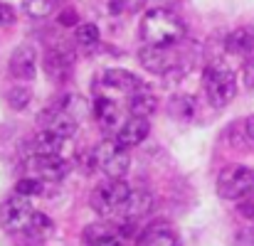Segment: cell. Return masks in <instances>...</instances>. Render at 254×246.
<instances>
[{
	"label": "cell",
	"mask_w": 254,
	"mask_h": 246,
	"mask_svg": "<svg viewBox=\"0 0 254 246\" xmlns=\"http://www.w3.org/2000/svg\"><path fill=\"white\" fill-rule=\"evenodd\" d=\"M185 37V22L166 7L148 10L141 17V40L148 47H175Z\"/></svg>",
	"instance_id": "obj_1"
},
{
	"label": "cell",
	"mask_w": 254,
	"mask_h": 246,
	"mask_svg": "<svg viewBox=\"0 0 254 246\" xmlns=\"http://www.w3.org/2000/svg\"><path fill=\"white\" fill-rule=\"evenodd\" d=\"M101 84L106 89H114V91H136L143 86L141 79L128 69H106L101 74Z\"/></svg>",
	"instance_id": "obj_16"
},
{
	"label": "cell",
	"mask_w": 254,
	"mask_h": 246,
	"mask_svg": "<svg viewBox=\"0 0 254 246\" xmlns=\"http://www.w3.org/2000/svg\"><path fill=\"white\" fill-rule=\"evenodd\" d=\"M30 227H35V229H40V232H42V229H50V227H52V222H50L45 214L35 212V214H32V222H30Z\"/></svg>",
	"instance_id": "obj_29"
},
{
	"label": "cell",
	"mask_w": 254,
	"mask_h": 246,
	"mask_svg": "<svg viewBox=\"0 0 254 246\" xmlns=\"http://www.w3.org/2000/svg\"><path fill=\"white\" fill-rule=\"evenodd\" d=\"M25 167L40 180H62L69 172V165L60 155H40V153L25 158Z\"/></svg>",
	"instance_id": "obj_9"
},
{
	"label": "cell",
	"mask_w": 254,
	"mask_h": 246,
	"mask_svg": "<svg viewBox=\"0 0 254 246\" xmlns=\"http://www.w3.org/2000/svg\"><path fill=\"white\" fill-rule=\"evenodd\" d=\"M128 195H131V187L124 180H109V182L99 185L91 192V207L101 217L119 214L121 207H124V202L128 199Z\"/></svg>",
	"instance_id": "obj_5"
},
{
	"label": "cell",
	"mask_w": 254,
	"mask_h": 246,
	"mask_svg": "<svg viewBox=\"0 0 254 246\" xmlns=\"http://www.w3.org/2000/svg\"><path fill=\"white\" fill-rule=\"evenodd\" d=\"M245 133H247L250 141H254V116H250V118L245 121Z\"/></svg>",
	"instance_id": "obj_32"
},
{
	"label": "cell",
	"mask_w": 254,
	"mask_h": 246,
	"mask_svg": "<svg viewBox=\"0 0 254 246\" xmlns=\"http://www.w3.org/2000/svg\"><path fill=\"white\" fill-rule=\"evenodd\" d=\"M153 2H158L161 7H166V5H173V2H178V0H153Z\"/></svg>",
	"instance_id": "obj_34"
},
{
	"label": "cell",
	"mask_w": 254,
	"mask_h": 246,
	"mask_svg": "<svg viewBox=\"0 0 254 246\" xmlns=\"http://www.w3.org/2000/svg\"><path fill=\"white\" fill-rule=\"evenodd\" d=\"M15 22V10L7 2H0V27H10Z\"/></svg>",
	"instance_id": "obj_27"
},
{
	"label": "cell",
	"mask_w": 254,
	"mask_h": 246,
	"mask_svg": "<svg viewBox=\"0 0 254 246\" xmlns=\"http://www.w3.org/2000/svg\"><path fill=\"white\" fill-rule=\"evenodd\" d=\"M128 0H109V7H111V12H121V7L126 5Z\"/></svg>",
	"instance_id": "obj_33"
},
{
	"label": "cell",
	"mask_w": 254,
	"mask_h": 246,
	"mask_svg": "<svg viewBox=\"0 0 254 246\" xmlns=\"http://www.w3.org/2000/svg\"><path fill=\"white\" fill-rule=\"evenodd\" d=\"M77 42H79V47H84V49L96 47V42H99V27L91 25V22L77 25Z\"/></svg>",
	"instance_id": "obj_23"
},
{
	"label": "cell",
	"mask_w": 254,
	"mask_h": 246,
	"mask_svg": "<svg viewBox=\"0 0 254 246\" xmlns=\"http://www.w3.org/2000/svg\"><path fill=\"white\" fill-rule=\"evenodd\" d=\"M32 148L40 155H60L62 148H64V138L52 133V131H40L32 141Z\"/></svg>",
	"instance_id": "obj_18"
},
{
	"label": "cell",
	"mask_w": 254,
	"mask_h": 246,
	"mask_svg": "<svg viewBox=\"0 0 254 246\" xmlns=\"http://www.w3.org/2000/svg\"><path fill=\"white\" fill-rule=\"evenodd\" d=\"M89 242H91V246H124V239L116 237V234L109 232V229H104V232H99V234L89 232Z\"/></svg>",
	"instance_id": "obj_26"
},
{
	"label": "cell",
	"mask_w": 254,
	"mask_h": 246,
	"mask_svg": "<svg viewBox=\"0 0 254 246\" xmlns=\"http://www.w3.org/2000/svg\"><path fill=\"white\" fill-rule=\"evenodd\" d=\"M37 121L45 126V131H52L62 138H72L77 133V118L64 108H47L45 113H40Z\"/></svg>",
	"instance_id": "obj_11"
},
{
	"label": "cell",
	"mask_w": 254,
	"mask_h": 246,
	"mask_svg": "<svg viewBox=\"0 0 254 246\" xmlns=\"http://www.w3.org/2000/svg\"><path fill=\"white\" fill-rule=\"evenodd\" d=\"M62 108L77 118V116H84L86 111H89V103H86L84 96H79V94H67L62 98Z\"/></svg>",
	"instance_id": "obj_24"
},
{
	"label": "cell",
	"mask_w": 254,
	"mask_h": 246,
	"mask_svg": "<svg viewBox=\"0 0 254 246\" xmlns=\"http://www.w3.org/2000/svg\"><path fill=\"white\" fill-rule=\"evenodd\" d=\"M94 116H96V121H99V126L104 128V131H119L121 126H124V113H121V108H119V103L116 101H111V98H96V103H94Z\"/></svg>",
	"instance_id": "obj_14"
},
{
	"label": "cell",
	"mask_w": 254,
	"mask_h": 246,
	"mask_svg": "<svg viewBox=\"0 0 254 246\" xmlns=\"http://www.w3.org/2000/svg\"><path fill=\"white\" fill-rule=\"evenodd\" d=\"M141 2H143V0H128V2H126V5H128V7H138V5H141Z\"/></svg>",
	"instance_id": "obj_35"
},
{
	"label": "cell",
	"mask_w": 254,
	"mask_h": 246,
	"mask_svg": "<svg viewBox=\"0 0 254 246\" xmlns=\"http://www.w3.org/2000/svg\"><path fill=\"white\" fill-rule=\"evenodd\" d=\"M91 153H94V165H96L109 180H124V175L128 172L131 158H128L126 148H121L116 141H104V143H99Z\"/></svg>",
	"instance_id": "obj_4"
},
{
	"label": "cell",
	"mask_w": 254,
	"mask_h": 246,
	"mask_svg": "<svg viewBox=\"0 0 254 246\" xmlns=\"http://www.w3.org/2000/svg\"><path fill=\"white\" fill-rule=\"evenodd\" d=\"M138 246H178V237L166 227H151L141 234Z\"/></svg>",
	"instance_id": "obj_19"
},
{
	"label": "cell",
	"mask_w": 254,
	"mask_h": 246,
	"mask_svg": "<svg viewBox=\"0 0 254 246\" xmlns=\"http://www.w3.org/2000/svg\"><path fill=\"white\" fill-rule=\"evenodd\" d=\"M254 192V170L247 165H230L217 177V195L222 199H245Z\"/></svg>",
	"instance_id": "obj_3"
},
{
	"label": "cell",
	"mask_w": 254,
	"mask_h": 246,
	"mask_svg": "<svg viewBox=\"0 0 254 246\" xmlns=\"http://www.w3.org/2000/svg\"><path fill=\"white\" fill-rule=\"evenodd\" d=\"M168 108H170V116H173V118L188 121V118L195 116V98H192V96H185V94L173 96L170 103H168Z\"/></svg>",
	"instance_id": "obj_20"
},
{
	"label": "cell",
	"mask_w": 254,
	"mask_h": 246,
	"mask_svg": "<svg viewBox=\"0 0 254 246\" xmlns=\"http://www.w3.org/2000/svg\"><path fill=\"white\" fill-rule=\"evenodd\" d=\"M37 62H40L37 49H35L32 45H20V47L12 49L10 62H7V69H10V74H12L15 79L30 82V79L37 77Z\"/></svg>",
	"instance_id": "obj_8"
},
{
	"label": "cell",
	"mask_w": 254,
	"mask_h": 246,
	"mask_svg": "<svg viewBox=\"0 0 254 246\" xmlns=\"http://www.w3.org/2000/svg\"><path fill=\"white\" fill-rule=\"evenodd\" d=\"M202 84H205L207 101L215 108L227 106L235 98V94H237V77H235V72L225 62L207 64V69L202 72Z\"/></svg>",
	"instance_id": "obj_2"
},
{
	"label": "cell",
	"mask_w": 254,
	"mask_h": 246,
	"mask_svg": "<svg viewBox=\"0 0 254 246\" xmlns=\"http://www.w3.org/2000/svg\"><path fill=\"white\" fill-rule=\"evenodd\" d=\"M240 212H242L245 217L254 219V202H242V204H240Z\"/></svg>",
	"instance_id": "obj_31"
},
{
	"label": "cell",
	"mask_w": 254,
	"mask_h": 246,
	"mask_svg": "<svg viewBox=\"0 0 254 246\" xmlns=\"http://www.w3.org/2000/svg\"><path fill=\"white\" fill-rule=\"evenodd\" d=\"M153 204H156V199H153V195L148 190H131V195L124 202L119 214L126 217V219H141V217L153 212Z\"/></svg>",
	"instance_id": "obj_13"
},
{
	"label": "cell",
	"mask_w": 254,
	"mask_h": 246,
	"mask_svg": "<svg viewBox=\"0 0 254 246\" xmlns=\"http://www.w3.org/2000/svg\"><path fill=\"white\" fill-rule=\"evenodd\" d=\"M138 59H141L143 69H148L153 74H168L175 67L173 47H148V45H143V49L138 52Z\"/></svg>",
	"instance_id": "obj_10"
},
{
	"label": "cell",
	"mask_w": 254,
	"mask_h": 246,
	"mask_svg": "<svg viewBox=\"0 0 254 246\" xmlns=\"http://www.w3.org/2000/svg\"><path fill=\"white\" fill-rule=\"evenodd\" d=\"M30 101H32V89H30V86H12V89L7 91V103H10V108H15V111L27 108Z\"/></svg>",
	"instance_id": "obj_22"
},
{
	"label": "cell",
	"mask_w": 254,
	"mask_h": 246,
	"mask_svg": "<svg viewBox=\"0 0 254 246\" xmlns=\"http://www.w3.org/2000/svg\"><path fill=\"white\" fill-rule=\"evenodd\" d=\"M242 82H245V89L254 91V57L245 64V72H242Z\"/></svg>",
	"instance_id": "obj_28"
},
{
	"label": "cell",
	"mask_w": 254,
	"mask_h": 246,
	"mask_svg": "<svg viewBox=\"0 0 254 246\" xmlns=\"http://www.w3.org/2000/svg\"><path fill=\"white\" fill-rule=\"evenodd\" d=\"M156 108H158V98H156V94H153L148 86H141V89H136V91L131 94V101H128L131 116L148 118V116L156 113Z\"/></svg>",
	"instance_id": "obj_15"
},
{
	"label": "cell",
	"mask_w": 254,
	"mask_h": 246,
	"mask_svg": "<svg viewBox=\"0 0 254 246\" xmlns=\"http://www.w3.org/2000/svg\"><path fill=\"white\" fill-rule=\"evenodd\" d=\"M60 25H64V27H74L77 25V12L69 7V10H64L62 15H60Z\"/></svg>",
	"instance_id": "obj_30"
},
{
	"label": "cell",
	"mask_w": 254,
	"mask_h": 246,
	"mask_svg": "<svg viewBox=\"0 0 254 246\" xmlns=\"http://www.w3.org/2000/svg\"><path fill=\"white\" fill-rule=\"evenodd\" d=\"M148 118H138V116H131L128 121H124V126L116 131V143L121 148H133V146H141L146 138H148Z\"/></svg>",
	"instance_id": "obj_12"
},
{
	"label": "cell",
	"mask_w": 254,
	"mask_h": 246,
	"mask_svg": "<svg viewBox=\"0 0 254 246\" xmlns=\"http://www.w3.org/2000/svg\"><path fill=\"white\" fill-rule=\"evenodd\" d=\"M15 192L20 197H32V195H42L45 192V185L40 177H22L17 185H15Z\"/></svg>",
	"instance_id": "obj_25"
},
{
	"label": "cell",
	"mask_w": 254,
	"mask_h": 246,
	"mask_svg": "<svg viewBox=\"0 0 254 246\" xmlns=\"http://www.w3.org/2000/svg\"><path fill=\"white\" fill-rule=\"evenodd\" d=\"M60 0H22V10L30 17H50L57 10Z\"/></svg>",
	"instance_id": "obj_21"
},
{
	"label": "cell",
	"mask_w": 254,
	"mask_h": 246,
	"mask_svg": "<svg viewBox=\"0 0 254 246\" xmlns=\"http://www.w3.org/2000/svg\"><path fill=\"white\" fill-rule=\"evenodd\" d=\"M74 69V49L69 45H52L45 52V72L52 82H62Z\"/></svg>",
	"instance_id": "obj_7"
},
{
	"label": "cell",
	"mask_w": 254,
	"mask_h": 246,
	"mask_svg": "<svg viewBox=\"0 0 254 246\" xmlns=\"http://www.w3.org/2000/svg\"><path fill=\"white\" fill-rule=\"evenodd\" d=\"M32 214H35L32 204H30L25 197L15 195V197H10V199L2 204V209H0V222H2V227H5L7 232H20V229H27V227H30Z\"/></svg>",
	"instance_id": "obj_6"
},
{
	"label": "cell",
	"mask_w": 254,
	"mask_h": 246,
	"mask_svg": "<svg viewBox=\"0 0 254 246\" xmlns=\"http://www.w3.org/2000/svg\"><path fill=\"white\" fill-rule=\"evenodd\" d=\"M225 47H227V52H232V54H250L254 49V25L232 30V32L227 35V40H225Z\"/></svg>",
	"instance_id": "obj_17"
}]
</instances>
